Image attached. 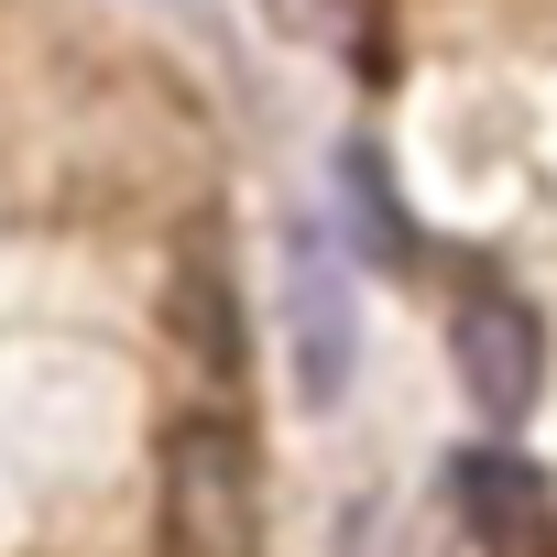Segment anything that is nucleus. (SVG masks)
I'll use <instances>...</instances> for the list:
<instances>
[{
    "label": "nucleus",
    "instance_id": "39448f33",
    "mask_svg": "<svg viewBox=\"0 0 557 557\" xmlns=\"http://www.w3.org/2000/svg\"><path fill=\"white\" fill-rule=\"evenodd\" d=\"M448 481H459V513H470V535H481L492 557H557V492L535 481V459L470 448Z\"/></svg>",
    "mask_w": 557,
    "mask_h": 557
},
{
    "label": "nucleus",
    "instance_id": "f03ea898",
    "mask_svg": "<svg viewBox=\"0 0 557 557\" xmlns=\"http://www.w3.org/2000/svg\"><path fill=\"white\" fill-rule=\"evenodd\" d=\"M448 372H459V394L481 405V426H524V416H535V383H546V318H535L513 285L470 273L459 307H448Z\"/></svg>",
    "mask_w": 557,
    "mask_h": 557
},
{
    "label": "nucleus",
    "instance_id": "f257e3e1",
    "mask_svg": "<svg viewBox=\"0 0 557 557\" xmlns=\"http://www.w3.org/2000/svg\"><path fill=\"white\" fill-rule=\"evenodd\" d=\"M153 513H164V557H262V459L230 405H197L164 426Z\"/></svg>",
    "mask_w": 557,
    "mask_h": 557
},
{
    "label": "nucleus",
    "instance_id": "423d86ee",
    "mask_svg": "<svg viewBox=\"0 0 557 557\" xmlns=\"http://www.w3.org/2000/svg\"><path fill=\"white\" fill-rule=\"evenodd\" d=\"M339 175H350V208L372 219V251H383V262H405V251H416V230H405V208H394V186H383V153H372V143H350V153H339Z\"/></svg>",
    "mask_w": 557,
    "mask_h": 557
},
{
    "label": "nucleus",
    "instance_id": "7ed1b4c3",
    "mask_svg": "<svg viewBox=\"0 0 557 557\" xmlns=\"http://www.w3.org/2000/svg\"><path fill=\"white\" fill-rule=\"evenodd\" d=\"M164 318H175V350H186L219 394L251 372V318H240V273H230V240H219V230H197V240L175 251V273H164Z\"/></svg>",
    "mask_w": 557,
    "mask_h": 557
},
{
    "label": "nucleus",
    "instance_id": "20e7f679",
    "mask_svg": "<svg viewBox=\"0 0 557 557\" xmlns=\"http://www.w3.org/2000/svg\"><path fill=\"white\" fill-rule=\"evenodd\" d=\"M285 350H296V394L339 405V383H350V296H339V251L318 230L285 240Z\"/></svg>",
    "mask_w": 557,
    "mask_h": 557
}]
</instances>
